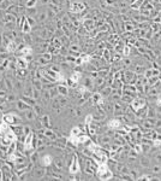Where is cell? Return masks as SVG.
I'll return each instance as SVG.
<instances>
[{"instance_id":"6da1fadb","label":"cell","mask_w":161,"mask_h":181,"mask_svg":"<svg viewBox=\"0 0 161 181\" xmlns=\"http://www.w3.org/2000/svg\"><path fill=\"white\" fill-rule=\"evenodd\" d=\"M1 120H2L4 123H6V125L10 126V127H12V126L23 125V118H22L17 113H13V111L4 113L2 117H1Z\"/></svg>"},{"instance_id":"7a4b0ae2","label":"cell","mask_w":161,"mask_h":181,"mask_svg":"<svg viewBox=\"0 0 161 181\" xmlns=\"http://www.w3.org/2000/svg\"><path fill=\"white\" fill-rule=\"evenodd\" d=\"M148 104V100L143 97H135L131 102H130V109L133 111V113H137L138 110L146 108Z\"/></svg>"},{"instance_id":"3957f363","label":"cell","mask_w":161,"mask_h":181,"mask_svg":"<svg viewBox=\"0 0 161 181\" xmlns=\"http://www.w3.org/2000/svg\"><path fill=\"white\" fill-rule=\"evenodd\" d=\"M137 77H138V75L135 71H132V70H124L123 71V82L124 83L135 85Z\"/></svg>"},{"instance_id":"277c9868","label":"cell","mask_w":161,"mask_h":181,"mask_svg":"<svg viewBox=\"0 0 161 181\" xmlns=\"http://www.w3.org/2000/svg\"><path fill=\"white\" fill-rule=\"evenodd\" d=\"M32 173L34 179H43L44 175H46V173H47V168H46V167H42V166L35 167V168H32Z\"/></svg>"},{"instance_id":"5b68a950","label":"cell","mask_w":161,"mask_h":181,"mask_svg":"<svg viewBox=\"0 0 161 181\" xmlns=\"http://www.w3.org/2000/svg\"><path fill=\"white\" fill-rule=\"evenodd\" d=\"M81 171V164H79V159H78V156H74V161L71 163V166L69 167V173L70 174H77Z\"/></svg>"},{"instance_id":"8992f818","label":"cell","mask_w":161,"mask_h":181,"mask_svg":"<svg viewBox=\"0 0 161 181\" xmlns=\"http://www.w3.org/2000/svg\"><path fill=\"white\" fill-rule=\"evenodd\" d=\"M161 75V71L159 68H148L144 70L143 73V76L147 77V79H150V77H159Z\"/></svg>"},{"instance_id":"52a82bcc","label":"cell","mask_w":161,"mask_h":181,"mask_svg":"<svg viewBox=\"0 0 161 181\" xmlns=\"http://www.w3.org/2000/svg\"><path fill=\"white\" fill-rule=\"evenodd\" d=\"M52 163H53V157H52L49 153H44L42 156H40V162H39V164H41L42 167L48 168V167H51Z\"/></svg>"},{"instance_id":"ba28073f","label":"cell","mask_w":161,"mask_h":181,"mask_svg":"<svg viewBox=\"0 0 161 181\" xmlns=\"http://www.w3.org/2000/svg\"><path fill=\"white\" fill-rule=\"evenodd\" d=\"M23 118H24L25 121H28V122H34V121L37 118V115H36L35 111L32 110V108H30V109L23 111Z\"/></svg>"},{"instance_id":"9c48e42d","label":"cell","mask_w":161,"mask_h":181,"mask_svg":"<svg viewBox=\"0 0 161 181\" xmlns=\"http://www.w3.org/2000/svg\"><path fill=\"white\" fill-rule=\"evenodd\" d=\"M86 7H87L86 4L79 2V1H75V2H72V4L70 5V10H71V12H75V13L84 11V10H87Z\"/></svg>"},{"instance_id":"30bf717a","label":"cell","mask_w":161,"mask_h":181,"mask_svg":"<svg viewBox=\"0 0 161 181\" xmlns=\"http://www.w3.org/2000/svg\"><path fill=\"white\" fill-rule=\"evenodd\" d=\"M107 127L109 129H114V130H118L119 128H121V121L119 120L118 117H114V118H111L107 122Z\"/></svg>"},{"instance_id":"8fae6325","label":"cell","mask_w":161,"mask_h":181,"mask_svg":"<svg viewBox=\"0 0 161 181\" xmlns=\"http://www.w3.org/2000/svg\"><path fill=\"white\" fill-rule=\"evenodd\" d=\"M13 81V90L15 92H23L24 90V85H25V81L24 80H19V79H16V77H13L12 79Z\"/></svg>"},{"instance_id":"7c38bea8","label":"cell","mask_w":161,"mask_h":181,"mask_svg":"<svg viewBox=\"0 0 161 181\" xmlns=\"http://www.w3.org/2000/svg\"><path fill=\"white\" fill-rule=\"evenodd\" d=\"M16 20H17V16L11 13V12H5L4 13V17L1 18V22L4 24H7V23H16Z\"/></svg>"},{"instance_id":"4fadbf2b","label":"cell","mask_w":161,"mask_h":181,"mask_svg":"<svg viewBox=\"0 0 161 181\" xmlns=\"http://www.w3.org/2000/svg\"><path fill=\"white\" fill-rule=\"evenodd\" d=\"M32 90H34V86L32 83V80H28L25 81V85H24V90L22 92L23 95H28V97H32Z\"/></svg>"},{"instance_id":"5bb4252c","label":"cell","mask_w":161,"mask_h":181,"mask_svg":"<svg viewBox=\"0 0 161 181\" xmlns=\"http://www.w3.org/2000/svg\"><path fill=\"white\" fill-rule=\"evenodd\" d=\"M30 108H32V106L28 105L25 102H23L21 98L17 99V102H16V109H17V111L23 113V111H25V110H28V109H30Z\"/></svg>"},{"instance_id":"9a60e30c","label":"cell","mask_w":161,"mask_h":181,"mask_svg":"<svg viewBox=\"0 0 161 181\" xmlns=\"http://www.w3.org/2000/svg\"><path fill=\"white\" fill-rule=\"evenodd\" d=\"M36 21L37 23H40V24H42V23L47 22L48 21V16H47V9L46 10H42V11H39V13L36 15Z\"/></svg>"},{"instance_id":"2e32d148","label":"cell","mask_w":161,"mask_h":181,"mask_svg":"<svg viewBox=\"0 0 161 181\" xmlns=\"http://www.w3.org/2000/svg\"><path fill=\"white\" fill-rule=\"evenodd\" d=\"M19 30H21L22 34H30V33L32 32V25L28 23L27 18H25V21H23V23L21 24V28H19Z\"/></svg>"},{"instance_id":"e0dca14e","label":"cell","mask_w":161,"mask_h":181,"mask_svg":"<svg viewBox=\"0 0 161 181\" xmlns=\"http://www.w3.org/2000/svg\"><path fill=\"white\" fill-rule=\"evenodd\" d=\"M138 162H140L141 167H143V168H150L151 167V158L148 156H141L138 158Z\"/></svg>"},{"instance_id":"ac0fdd59","label":"cell","mask_w":161,"mask_h":181,"mask_svg":"<svg viewBox=\"0 0 161 181\" xmlns=\"http://www.w3.org/2000/svg\"><path fill=\"white\" fill-rule=\"evenodd\" d=\"M57 88H58V92L60 95H64V97H69V92H70V88L65 85V83H59L57 85Z\"/></svg>"},{"instance_id":"d6986e66","label":"cell","mask_w":161,"mask_h":181,"mask_svg":"<svg viewBox=\"0 0 161 181\" xmlns=\"http://www.w3.org/2000/svg\"><path fill=\"white\" fill-rule=\"evenodd\" d=\"M17 46H18V42H17L16 40H11L10 42L5 46V48H6L7 53H10V55H11V53H15V52H16V50H17Z\"/></svg>"},{"instance_id":"ffe728a7","label":"cell","mask_w":161,"mask_h":181,"mask_svg":"<svg viewBox=\"0 0 161 181\" xmlns=\"http://www.w3.org/2000/svg\"><path fill=\"white\" fill-rule=\"evenodd\" d=\"M112 90H113V88H112V86H104L101 90H99L101 94H102V97L104 98H108L109 95H111V93H112Z\"/></svg>"},{"instance_id":"44dd1931","label":"cell","mask_w":161,"mask_h":181,"mask_svg":"<svg viewBox=\"0 0 161 181\" xmlns=\"http://www.w3.org/2000/svg\"><path fill=\"white\" fill-rule=\"evenodd\" d=\"M21 99L23 100V102L27 103L28 105H30L32 108L34 106V105H35V104H36V103H37V100H36V99H34L32 97H28V95H23V94L21 95Z\"/></svg>"},{"instance_id":"7402d4cb","label":"cell","mask_w":161,"mask_h":181,"mask_svg":"<svg viewBox=\"0 0 161 181\" xmlns=\"http://www.w3.org/2000/svg\"><path fill=\"white\" fill-rule=\"evenodd\" d=\"M40 120H41L42 126L44 128H52V127H51V120H49V116H48V115H42V116H40Z\"/></svg>"},{"instance_id":"603a6c76","label":"cell","mask_w":161,"mask_h":181,"mask_svg":"<svg viewBox=\"0 0 161 181\" xmlns=\"http://www.w3.org/2000/svg\"><path fill=\"white\" fill-rule=\"evenodd\" d=\"M39 13L37 7H25V16H29V17H36V15Z\"/></svg>"},{"instance_id":"cb8c5ba5","label":"cell","mask_w":161,"mask_h":181,"mask_svg":"<svg viewBox=\"0 0 161 181\" xmlns=\"http://www.w3.org/2000/svg\"><path fill=\"white\" fill-rule=\"evenodd\" d=\"M143 2H144V0H135V1H132L130 4V9H132V10H140L141 7H142V5H143Z\"/></svg>"},{"instance_id":"d4e9b609","label":"cell","mask_w":161,"mask_h":181,"mask_svg":"<svg viewBox=\"0 0 161 181\" xmlns=\"http://www.w3.org/2000/svg\"><path fill=\"white\" fill-rule=\"evenodd\" d=\"M53 164L55 166V167H58L59 169H64V164H65V162H64V157L63 158H60V157H57V158H54L53 159Z\"/></svg>"},{"instance_id":"484cf974","label":"cell","mask_w":161,"mask_h":181,"mask_svg":"<svg viewBox=\"0 0 161 181\" xmlns=\"http://www.w3.org/2000/svg\"><path fill=\"white\" fill-rule=\"evenodd\" d=\"M17 95H16V93H13V92H7V94H6V100L10 103V104H13V103L17 102Z\"/></svg>"},{"instance_id":"4316f807","label":"cell","mask_w":161,"mask_h":181,"mask_svg":"<svg viewBox=\"0 0 161 181\" xmlns=\"http://www.w3.org/2000/svg\"><path fill=\"white\" fill-rule=\"evenodd\" d=\"M32 110L35 111V113L37 115V117H40V116H42L43 115V108H42V105H40V104H35L34 106H32Z\"/></svg>"},{"instance_id":"83f0119b","label":"cell","mask_w":161,"mask_h":181,"mask_svg":"<svg viewBox=\"0 0 161 181\" xmlns=\"http://www.w3.org/2000/svg\"><path fill=\"white\" fill-rule=\"evenodd\" d=\"M113 176H114L113 171H112L111 169H108L107 171H106L105 174H102L99 179H100V180H109V179H113Z\"/></svg>"},{"instance_id":"f1b7e54d","label":"cell","mask_w":161,"mask_h":181,"mask_svg":"<svg viewBox=\"0 0 161 181\" xmlns=\"http://www.w3.org/2000/svg\"><path fill=\"white\" fill-rule=\"evenodd\" d=\"M83 27H86L88 30H91L94 28V20H84Z\"/></svg>"},{"instance_id":"f546056e","label":"cell","mask_w":161,"mask_h":181,"mask_svg":"<svg viewBox=\"0 0 161 181\" xmlns=\"http://www.w3.org/2000/svg\"><path fill=\"white\" fill-rule=\"evenodd\" d=\"M32 97L34 98V99H36L37 102L41 99V90H37V88H35L34 87V90H32Z\"/></svg>"},{"instance_id":"4dcf8cb0","label":"cell","mask_w":161,"mask_h":181,"mask_svg":"<svg viewBox=\"0 0 161 181\" xmlns=\"http://www.w3.org/2000/svg\"><path fill=\"white\" fill-rule=\"evenodd\" d=\"M130 176H131V179H132V180H137V179H138V176H140V171L136 169V168L130 169Z\"/></svg>"},{"instance_id":"1f68e13d","label":"cell","mask_w":161,"mask_h":181,"mask_svg":"<svg viewBox=\"0 0 161 181\" xmlns=\"http://www.w3.org/2000/svg\"><path fill=\"white\" fill-rule=\"evenodd\" d=\"M79 134H82V129L79 128V126H76V127H74V128L71 129V132H70V135L78 136Z\"/></svg>"},{"instance_id":"d6a6232c","label":"cell","mask_w":161,"mask_h":181,"mask_svg":"<svg viewBox=\"0 0 161 181\" xmlns=\"http://www.w3.org/2000/svg\"><path fill=\"white\" fill-rule=\"evenodd\" d=\"M153 159L155 161V163H158V164H161V151H155L154 152V155H153Z\"/></svg>"},{"instance_id":"836d02e7","label":"cell","mask_w":161,"mask_h":181,"mask_svg":"<svg viewBox=\"0 0 161 181\" xmlns=\"http://www.w3.org/2000/svg\"><path fill=\"white\" fill-rule=\"evenodd\" d=\"M11 5V2L9 0H2L1 2H0V10H2V11H6L7 9H9V6Z\"/></svg>"},{"instance_id":"e575fe53","label":"cell","mask_w":161,"mask_h":181,"mask_svg":"<svg viewBox=\"0 0 161 181\" xmlns=\"http://www.w3.org/2000/svg\"><path fill=\"white\" fill-rule=\"evenodd\" d=\"M24 5H25L27 9L28 7H35L37 5V0H25L24 1Z\"/></svg>"},{"instance_id":"d590c367","label":"cell","mask_w":161,"mask_h":181,"mask_svg":"<svg viewBox=\"0 0 161 181\" xmlns=\"http://www.w3.org/2000/svg\"><path fill=\"white\" fill-rule=\"evenodd\" d=\"M51 4H54V5H57V6L63 9L65 6V4H66V0H51Z\"/></svg>"},{"instance_id":"8d00e7d4","label":"cell","mask_w":161,"mask_h":181,"mask_svg":"<svg viewBox=\"0 0 161 181\" xmlns=\"http://www.w3.org/2000/svg\"><path fill=\"white\" fill-rule=\"evenodd\" d=\"M93 121H94L93 113H88V115L86 116V120H84V125H86V126H89L90 123H93Z\"/></svg>"},{"instance_id":"74e56055","label":"cell","mask_w":161,"mask_h":181,"mask_svg":"<svg viewBox=\"0 0 161 181\" xmlns=\"http://www.w3.org/2000/svg\"><path fill=\"white\" fill-rule=\"evenodd\" d=\"M27 21H28V23L32 25V28H34V27L37 24V21H36L35 17H29V16H27Z\"/></svg>"},{"instance_id":"f35d334b","label":"cell","mask_w":161,"mask_h":181,"mask_svg":"<svg viewBox=\"0 0 161 181\" xmlns=\"http://www.w3.org/2000/svg\"><path fill=\"white\" fill-rule=\"evenodd\" d=\"M151 170H153V174H159V173H161V166L158 164V163H155L151 167Z\"/></svg>"},{"instance_id":"ab89813d","label":"cell","mask_w":161,"mask_h":181,"mask_svg":"<svg viewBox=\"0 0 161 181\" xmlns=\"http://www.w3.org/2000/svg\"><path fill=\"white\" fill-rule=\"evenodd\" d=\"M125 30L126 32H131V30H133V29H136V27H135V24H132L131 22H125Z\"/></svg>"},{"instance_id":"60d3db41","label":"cell","mask_w":161,"mask_h":181,"mask_svg":"<svg viewBox=\"0 0 161 181\" xmlns=\"http://www.w3.org/2000/svg\"><path fill=\"white\" fill-rule=\"evenodd\" d=\"M123 64H124L125 67H130V65H132V59L129 58V57L123 58Z\"/></svg>"},{"instance_id":"b9f144b4","label":"cell","mask_w":161,"mask_h":181,"mask_svg":"<svg viewBox=\"0 0 161 181\" xmlns=\"http://www.w3.org/2000/svg\"><path fill=\"white\" fill-rule=\"evenodd\" d=\"M137 180H154V176H149V175H147V174H142V175L138 176Z\"/></svg>"},{"instance_id":"7bdbcfd3","label":"cell","mask_w":161,"mask_h":181,"mask_svg":"<svg viewBox=\"0 0 161 181\" xmlns=\"http://www.w3.org/2000/svg\"><path fill=\"white\" fill-rule=\"evenodd\" d=\"M129 55H130V46H124L123 47V56L129 57Z\"/></svg>"},{"instance_id":"ee69618b","label":"cell","mask_w":161,"mask_h":181,"mask_svg":"<svg viewBox=\"0 0 161 181\" xmlns=\"http://www.w3.org/2000/svg\"><path fill=\"white\" fill-rule=\"evenodd\" d=\"M32 130V128H30L29 126H23V133H24V135H28Z\"/></svg>"},{"instance_id":"f6af8a7d","label":"cell","mask_w":161,"mask_h":181,"mask_svg":"<svg viewBox=\"0 0 161 181\" xmlns=\"http://www.w3.org/2000/svg\"><path fill=\"white\" fill-rule=\"evenodd\" d=\"M49 2H51V0H37V4H40L41 6H48Z\"/></svg>"},{"instance_id":"bcb514c9","label":"cell","mask_w":161,"mask_h":181,"mask_svg":"<svg viewBox=\"0 0 161 181\" xmlns=\"http://www.w3.org/2000/svg\"><path fill=\"white\" fill-rule=\"evenodd\" d=\"M0 90H6V85H5V80L4 79L0 81Z\"/></svg>"},{"instance_id":"7dc6e473","label":"cell","mask_w":161,"mask_h":181,"mask_svg":"<svg viewBox=\"0 0 161 181\" xmlns=\"http://www.w3.org/2000/svg\"><path fill=\"white\" fill-rule=\"evenodd\" d=\"M6 102H7V100H6V98H5V97H1V95H0V105H2L4 103H6Z\"/></svg>"},{"instance_id":"c3c4849f","label":"cell","mask_w":161,"mask_h":181,"mask_svg":"<svg viewBox=\"0 0 161 181\" xmlns=\"http://www.w3.org/2000/svg\"><path fill=\"white\" fill-rule=\"evenodd\" d=\"M11 4H18L19 2V0H9Z\"/></svg>"},{"instance_id":"681fc988","label":"cell","mask_w":161,"mask_h":181,"mask_svg":"<svg viewBox=\"0 0 161 181\" xmlns=\"http://www.w3.org/2000/svg\"><path fill=\"white\" fill-rule=\"evenodd\" d=\"M0 46H2V33H0Z\"/></svg>"},{"instance_id":"f907efd6","label":"cell","mask_w":161,"mask_h":181,"mask_svg":"<svg viewBox=\"0 0 161 181\" xmlns=\"http://www.w3.org/2000/svg\"><path fill=\"white\" fill-rule=\"evenodd\" d=\"M2 77H4V74H2V73H1V71H0V81H1V80H2Z\"/></svg>"},{"instance_id":"816d5d0a","label":"cell","mask_w":161,"mask_h":181,"mask_svg":"<svg viewBox=\"0 0 161 181\" xmlns=\"http://www.w3.org/2000/svg\"><path fill=\"white\" fill-rule=\"evenodd\" d=\"M2 161H4V159H1V158H0V163H1V162H2ZM0 166H1V164H0Z\"/></svg>"},{"instance_id":"f5cc1de1","label":"cell","mask_w":161,"mask_h":181,"mask_svg":"<svg viewBox=\"0 0 161 181\" xmlns=\"http://www.w3.org/2000/svg\"><path fill=\"white\" fill-rule=\"evenodd\" d=\"M0 55H1V53H0Z\"/></svg>"}]
</instances>
